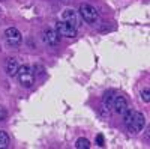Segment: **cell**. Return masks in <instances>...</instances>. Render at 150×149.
<instances>
[{
    "label": "cell",
    "instance_id": "52a82bcc",
    "mask_svg": "<svg viewBox=\"0 0 150 149\" xmlns=\"http://www.w3.org/2000/svg\"><path fill=\"white\" fill-rule=\"evenodd\" d=\"M42 38H44V42L48 47H57L59 42H60V36L57 35L56 29H45Z\"/></svg>",
    "mask_w": 150,
    "mask_h": 149
},
{
    "label": "cell",
    "instance_id": "7a4b0ae2",
    "mask_svg": "<svg viewBox=\"0 0 150 149\" xmlns=\"http://www.w3.org/2000/svg\"><path fill=\"white\" fill-rule=\"evenodd\" d=\"M17 77H18V81H20V84L23 86V88L29 89L35 84V69L30 65H23L18 69Z\"/></svg>",
    "mask_w": 150,
    "mask_h": 149
},
{
    "label": "cell",
    "instance_id": "4fadbf2b",
    "mask_svg": "<svg viewBox=\"0 0 150 149\" xmlns=\"http://www.w3.org/2000/svg\"><path fill=\"white\" fill-rule=\"evenodd\" d=\"M141 98H143V101H144V103H149V101H150V96H149V89H147V88L141 92Z\"/></svg>",
    "mask_w": 150,
    "mask_h": 149
},
{
    "label": "cell",
    "instance_id": "8992f818",
    "mask_svg": "<svg viewBox=\"0 0 150 149\" xmlns=\"http://www.w3.org/2000/svg\"><path fill=\"white\" fill-rule=\"evenodd\" d=\"M111 108H114V111H116L117 115L123 116V115L128 111V108H129V107H128V101H126V98H125L123 95L116 93V96H114V101H112Z\"/></svg>",
    "mask_w": 150,
    "mask_h": 149
},
{
    "label": "cell",
    "instance_id": "9c48e42d",
    "mask_svg": "<svg viewBox=\"0 0 150 149\" xmlns=\"http://www.w3.org/2000/svg\"><path fill=\"white\" fill-rule=\"evenodd\" d=\"M62 21L68 23L69 26H72V27H75V29L78 27V17H77V12L72 11V9H65V11H63V14H62Z\"/></svg>",
    "mask_w": 150,
    "mask_h": 149
},
{
    "label": "cell",
    "instance_id": "7c38bea8",
    "mask_svg": "<svg viewBox=\"0 0 150 149\" xmlns=\"http://www.w3.org/2000/svg\"><path fill=\"white\" fill-rule=\"evenodd\" d=\"M9 146V135L5 131H0V149H5Z\"/></svg>",
    "mask_w": 150,
    "mask_h": 149
},
{
    "label": "cell",
    "instance_id": "6da1fadb",
    "mask_svg": "<svg viewBox=\"0 0 150 149\" xmlns=\"http://www.w3.org/2000/svg\"><path fill=\"white\" fill-rule=\"evenodd\" d=\"M123 122H125V127H126V130L129 133L138 134L146 127V116L141 113V111L128 108V111L123 115Z\"/></svg>",
    "mask_w": 150,
    "mask_h": 149
},
{
    "label": "cell",
    "instance_id": "8fae6325",
    "mask_svg": "<svg viewBox=\"0 0 150 149\" xmlns=\"http://www.w3.org/2000/svg\"><path fill=\"white\" fill-rule=\"evenodd\" d=\"M90 146H92L90 142L87 139H84V137H80L77 142H75V148H77V149H89Z\"/></svg>",
    "mask_w": 150,
    "mask_h": 149
},
{
    "label": "cell",
    "instance_id": "5b68a950",
    "mask_svg": "<svg viewBox=\"0 0 150 149\" xmlns=\"http://www.w3.org/2000/svg\"><path fill=\"white\" fill-rule=\"evenodd\" d=\"M56 32L59 36H65V38H74V36H77V29L69 26L68 23L65 21H57L56 24Z\"/></svg>",
    "mask_w": 150,
    "mask_h": 149
},
{
    "label": "cell",
    "instance_id": "5bb4252c",
    "mask_svg": "<svg viewBox=\"0 0 150 149\" xmlns=\"http://www.w3.org/2000/svg\"><path fill=\"white\" fill-rule=\"evenodd\" d=\"M96 143H98V146H104V145H105L102 134H98V135H96Z\"/></svg>",
    "mask_w": 150,
    "mask_h": 149
},
{
    "label": "cell",
    "instance_id": "30bf717a",
    "mask_svg": "<svg viewBox=\"0 0 150 149\" xmlns=\"http://www.w3.org/2000/svg\"><path fill=\"white\" fill-rule=\"evenodd\" d=\"M116 91H112V89H110V91H107L105 93H104V96H102V108L104 110H108L110 111V108H111V106H112V101H114V96H116Z\"/></svg>",
    "mask_w": 150,
    "mask_h": 149
},
{
    "label": "cell",
    "instance_id": "3957f363",
    "mask_svg": "<svg viewBox=\"0 0 150 149\" xmlns=\"http://www.w3.org/2000/svg\"><path fill=\"white\" fill-rule=\"evenodd\" d=\"M78 12H80L81 18H83L87 24H96V21L99 20V14H98L96 8H93V6L89 5V3H81Z\"/></svg>",
    "mask_w": 150,
    "mask_h": 149
},
{
    "label": "cell",
    "instance_id": "277c9868",
    "mask_svg": "<svg viewBox=\"0 0 150 149\" xmlns=\"http://www.w3.org/2000/svg\"><path fill=\"white\" fill-rule=\"evenodd\" d=\"M5 41L11 48H18L23 44V35L17 27H8L3 33Z\"/></svg>",
    "mask_w": 150,
    "mask_h": 149
},
{
    "label": "cell",
    "instance_id": "ba28073f",
    "mask_svg": "<svg viewBox=\"0 0 150 149\" xmlns=\"http://www.w3.org/2000/svg\"><path fill=\"white\" fill-rule=\"evenodd\" d=\"M18 69H20V65H18V60L15 57H8L6 59V63H5V71L9 77H17L18 74Z\"/></svg>",
    "mask_w": 150,
    "mask_h": 149
}]
</instances>
